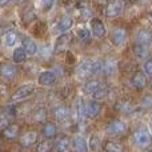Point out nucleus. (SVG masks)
Instances as JSON below:
<instances>
[{
	"mask_svg": "<svg viewBox=\"0 0 152 152\" xmlns=\"http://www.w3.org/2000/svg\"><path fill=\"white\" fill-rule=\"evenodd\" d=\"M39 139L37 131H27L20 136V145L24 148H29L35 144Z\"/></svg>",
	"mask_w": 152,
	"mask_h": 152,
	"instance_id": "nucleus-10",
	"label": "nucleus"
},
{
	"mask_svg": "<svg viewBox=\"0 0 152 152\" xmlns=\"http://www.w3.org/2000/svg\"><path fill=\"white\" fill-rule=\"evenodd\" d=\"M100 86H102V83H100L99 80H96V79H89V80H87L86 83L83 84V92L87 95H92Z\"/></svg>",
	"mask_w": 152,
	"mask_h": 152,
	"instance_id": "nucleus-25",
	"label": "nucleus"
},
{
	"mask_svg": "<svg viewBox=\"0 0 152 152\" xmlns=\"http://www.w3.org/2000/svg\"><path fill=\"white\" fill-rule=\"evenodd\" d=\"M152 43V32L147 28H140L136 34V44L148 45Z\"/></svg>",
	"mask_w": 152,
	"mask_h": 152,
	"instance_id": "nucleus-15",
	"label": "nucleus"
},
{
	"mask_svg": "<svg viewBox=\"0 0 152 152\" xmlns=\"http://www.w3.org/2000/svg\"><path fill=\"white\" fill-rule=\"evenodd\" d=\"M124 10L123 0H107L105 3V18L116 19L121 15Z\"/></svg>",
	"mask_w": 152,
	"mask_h": 152,
	"instance_id": "nucleus-1",
	"label": "nucleus"
},
{
	"mask_svg": "<svg viewBox=\"0 0 152 152\" xmlns=\"http://www.w3.org/2000/svg\"><path fill=\"white\" fill-rule=\"evenodd\" d=\"M116 110H118L119 112H121V113L128 115V113L135 112L136 105H135L132 102H129V100H121V102H119L118 104H116Z\"/></svg>",
	"mask_w": 152,
	"mask_h": 152,
	"instance_id": "nucleus-19",
	"label": "nucleus"
},
{
	"mask_svg": "<svg viewBox=\"0 0 152 152\" xmlns=\"http://www.w3.org/2000/svg\"><path fill=\"white\" fill-rule=\"evenodd\" d=\"M72 145H74L76 152H88V143L86 142L83 136H75L74 140H72Z\"/></svg>",
	"mask_w": 152,
	"mask_h": 152,
	"instance_id": "nucleus-24",
	"label": "nucleus"
},
{
	"mask_svg": "<svg viewBox=\"0 0 152 152\" xmlns=\"http://www.w3.org/2000/svg\"><path fill=\"white\" fill-rule=\"evenodd\" d=\"M143 71H144V75L145 76H152V59L147 60L143 66Z\"/></svg>",
	"mask_w": 152,
	"mask_h": 152,
	"instance_id": "nucleus-38",
	"label": "nucleus"
},
{
	"mask_svg": "<svg viewBox=\"0 0 152 152\" xmlns=\"http://www.w3.org/2000/svg\"><path fill=\"white\" fill-rule=\"evenodd\" d=\"M102 110H103V105L100 104V103L92 100V102L86 104V107H84V113H86L87 119H95L100 115Z\"/></svg>",
	"mask_w": 152,
	"mask_h": 152,
	"instance_id": "nucleus-9",
	"label": "nucleus"
},
{
	"mask_svg": "<svg viewBox=\"0 0 152 152\" xmlns=\"http://www.w3.org/2000/svg\"><path fill=\"white\" fill-rule=\"evenodd\" d=\"M103 150L105 152H123V145L116 140L110 139L103 143Z\"/></svg>",
	"mask_w": 152,
	"mask_h": 152,
	"instance_id": "nucleus-23",
	"label": "nucleus"
},
{
	"mask_svg": "<svg viewBox=\"0 0 152 152\" xmlns=\"http://www.w3.org/2000/svg\"><path fill=\"white\" fill-rule=\"evenodd\" d=\"M45 118H47V110L44 107H40L35 111V115H34L35 121H44Z\"/></svg>",
	"mask_w": 152,
	"mask_h": 152,
	"instance_id": "nucleus-35",
	"label": "nucleus"
},
{
	"mask_svg": "<svg viewBox=\"0 0 152 152\" xmlns=\"http://www.w3.org/2000/svg\"><path fill=\"white\" fill-rule=\"evenodd\" d=\"M21 44H23L21 48L27 52V55H36L37 45L32 39H29V37H24V39L21 40Z\"/></svg>",
	"mask_w": 152,
	"mask_h": 152,
	"instance_id": "nucleus-22",
	"label": "nucleus"
},
{
	"mask_svg": "<svg viewBox=\"0 0 152 152\" xmlns=\"http://www.w3.org/2000/svg\"><path fill=\"white\" fill-rule=\"evenodd\" d=\"M140 107L143 110H151L152 108V95L151 94H147L140 99Z\"/></svg>",
	"mask_w": 152,
	"mask_h": 152,
	"instance_id": "nucleus-34",
	"label": "nucleus"
},
{
	"mask_svg": "<svg viewBox=\"0 0 152 152\" xmlns=\"http://www.w3.org/2000/svg\"><path fill=\"white\" fill-rule=\"evenodd\" d=\"M108 95H110V89H108V87H105V86L102 84V86L92 94V97H94L95 102H103V100H105L108 97Z\"/></svg>",
	"mask_w": 152,
	"mask_h": 152,
	"instance_id": "nucleus-26",
	"label": "nucleus"
},
{
	"mask_svg": "<svg viewBox=\"0 0 152 152\" xmlns=\"http://www.w3.org/2000/svg\"><path fill=\"white\" fill-rule=\"evenodd\" d=\"M72 150V142L68 136H61L56 142V151L58 152H71Z\"/></svg>",
	"mask_w": 152,
	"mask_h": 152,
	"instance_id": "nucleus-20",
	"label": "nucleus"
},
{
	"mask_svg": "<svg viewBox=\"0 0 152 152\" xmlns=\"http://www.w3.org/2000/svg\"><path fill=\"white\" fill-rule=\"evenodd\" d=\"M1 134H3V136H4L5 139L13 140V139H16V137L20 135V126L16 124V123H11V124H8L5 128H3Z\"/></svg>",
	"mask_w": 152,
	"mask_h": 152,
	"instance_id": "nucleus-13",
	"label": "nucleus"
},
{
	"mask_svg": "<svg viewBox=\"0 0 152 152\" xmlns=\"http://www.w3.org/2000/svg\"><path fill=\"white\" fill-rule=\"evenodd\" d=\"M150 152H152V151H150Z\"/></svg>",
	"mask_w": 152,
	"mask_h": 152,
	"instance_id": "nucleus-45",
	"label": "nucleus"
},
{
	"mask_svg": "<svg viewBox=\"0 0 152 152\" xmlns=\"http://www.w3.org/2000/svg\"><path fill=\"white\" fill-rule=\"evenodd\" d=\"M127 40H128V32H127V29L118 27V28H115L111 32V43L113 45H116V47L124 45L127 43Z\"/></svg>",
	"mask_w": 152,
	"mask_h": 152,
	"instance_id": "nucleus-5",
	"label": "nucleus"
},
{
	"mask_svg": "<svg viewBox=\"0 0 152 152\" xmlns=\"http://www.w3.org/2000/svg\"><path fill=\"white\" fill-rule=\"evenodd\" d=\"M91 34L97 39H103L107 35V27L99 19H92L91 20Z\"/></svg>",
	"mask_w": 152,
	"mask_h": 152,
	"instance_id": "nucleus-8",
	"label": "nucleus"
},
{
	"mask_svg": "<svg viewBox=\"0 0 152 152\" xmlns=\"http://www.w3.org/2000/svg\"><path fill=\"white\" fill-rule=\"evenodd\" d=\"M53 1H55V0H43V8H44L45 11H50L53 5Z\"/></svg>",
	"mask_w": 152,
	"mask_h": 152,
	"instance_id": "nucleus-39",
	"label": "nucleus"
},
{
	"mask_svg": "<svg viewBox=\"0 0 152 152\" xmlns=\"http://www.w3.org/2000/svg\"><path fill=\"white\" fill-rule=\"evenodd\" d=\"M134 140L135 144L139 148H148L152 144V136L150 131H147L145 128H139L134 134Z\"/></svg>",
	"mask_w": 152,
	"mask_h": 152,
	"instance_id": "nucleus-3",
	"label": "nucleus"
},
{
	"mask_svg": "<svg viewBox=\"0 0 152 152\" xmlns=\"http://www.w3.org/2000/svg\"><path fill=\"white\" fill-rule=\"evenodd\" d=\"M18 40H19L18 34L13 31H10L4 35V43H5V45H8V47H13Z\"/></svg>",
	"mask_w": 152,
	"mask_h": 152,
	"instance_id": "nucleus-30",
	"label": "nucleus"
},
{
	"mask_svg": "<svg viewBox=\"0 0 152 152\" xmlns=\"http://www.w3.org/2000/svg\"><path fill=\"white\" fill-rule=\"evenodd\" d=\"M34 91H35L34 84H24V86L19 87V88L12 94L11 102L18 103V102H21V100H26L27 97H29L32 94H34Z\"/></svg>",
	"mask_w": 152,
	"mask_h": 152,
	"instance_id": "nucleus-4",
	"label": "nucleus"
},
{
	"mask_svg": "<svg viewBox=\"0 0 152 152\" xmlns=\"http://www.w3.org/2000/svg\"><path fill=\"white\" fill-rule=\"evenodd\" d=\"M11 1H12V0H0V7H5V5L10 4Z\"/></svg>",
	"mask_w": 152,
	"mask_h": 152,
	"instance_id": "nucleus-40",
	"label": "nucleus"
},
{
	"mask_svg": "<svg viewBox=\"0 0 152 152\" xmlns=\"http://www.w3.org/2000/svg\"><path fill=\"white\" fill-rule=\"evenodd\" d=\"M12 59L16 64H20V63H24L27 60V52L23 50V48H16L13 51V55H12Z\"/></svg>",
	"mask_w": 152,
	"mask_h": 152,
	"instance_id": "nucleus-28",
	"label": "nucleus"
},
{
	"mask_svg": "<svg viewBox=\"0 0 152 152\" xmlns=\"http://www.w3.org/2000/svg\"><path fill=\"white\" fill-rule=\"evenodd\" d=\"M18 3H23V1H26V0H16Z\"/></svg>",
	"mask_w": 152,
	"mask_h": 152,
	"instance_id": "nucleus-43",
	"label": "nucleus"
},
{
	"mask_svg": "<svg viewBox=\"0 0 152 152\" xmlns=\"http://www.w3.org/2000/svg\"><path fill=\"white\" fill-rule=\"evenodd\" d=\"M71 43V35L67 32V34H61L60 36L56 39L55 45H53V52L55 53H61L64 51L68 50V45Z\"/></svg>",
	"mask_w": 152,
	"mask_h": 152,
	"instance_id": "nucleus-7",
	"label": "nucleus"
},
{
	"mask_svg": "<svg viewBox=\"0 0 152 152\" xmlns=\"http://www.w3.org/2000/svg\"><path fill=\"white\" fill-rule=\"evenodd\" d=\"M18 67L12 63H3L0 64V76L3 79H7V80H12L18 76Z\"/></svg>",
	"mask_w": 152,
	"mask_h": 152,
	"instance_id": "nucleus-6",
	"label": "nucleus"
},
{
	"mask_svg": "<svg viewBox=\"0 0 152 152\" xmlns=\"http://www.w3.org/2000/svg\"><path fill=\"white\" fill-rule=\"evenodd\" d=\"M150 128L152 129V116H151V119H150Z\"/></svg>",
	"mask_w": 152,
	"mask_h": 152,
	"instance_id": "nucleus-42",
	"label": "nucleus"
},
{
	"mask_svg": "<svg viewBox=\"0 0 152 152\" xmlns=\"http://www.w3.org/2000/svg\"><path fill=\"white\" fill-rule=\"evenodd\" d=\"M37 81H39V84L43 87H51L56 83V75L53 74L52 71H44L39 75Z\"/></svg>",
	"mask_w": 152,
	"mask_h": 152,
	"instance_id": "nucleus-14",
	"label": "nucleus"
},
{
	"mask_svg": "<svg viewBox=\"0 0 152 152\" xmlns=\"http://www.w3.org/2000/svg\"><path fill=\"white\" fill-rule=\"evenodd\" d=\"M118 72V61L115 59H107L103 61V74L105 76H113Z\"/></svg>",
	"mask_w": 152,
	"mask_h": 152,
	"instance_id": "nucleus-18",
	"label": "nucleus"
},
{
	"mask_svg": "<svg viewBox=\"0 0 152 152\" xmlns=\"http://www.w3.org/2000/svg\"><path fill=\"white\" fill-rule=\"evenodd\" d=\"M53 116L56 118V120L59 121H66L71 118V110L67 105H58L53 110Z\"/></svg>",
	"mask_w": 152,
	"mask_h": 152,
	"instance_id": "nucleus-16",
	"label": "nucleus"
},
{
	"mask_svg": "<svg viewBox=\"0 0 152 152\" xmlns=\"http://www.w3.org/2000/svg\"><path fill=\"white\" fill-rule=\"evenodd\" d=\"M91 31L88 28H80L77 31V37L80 39V42L83 43H88L91 40Z\"/></svg>",
	"mask_w": 152,
	"mask_h": 152,
	"instance_id": "nucleus-33",
	"label": "nucleus"
},
{
	"mask_svg": "<svg viewBox=\"0 0 152 152\" xmlns=\"http://www.w3.org/2000/svg\"><path fill=\"white\" fill-rule=\"evenodd\" d=\"M102 147H103V144H102L100 137L97 136V135H92L91 139H89V143H88V148L92 152H97Z\"/></svg>",
	"mask_w": 152,
	"mask_h": 152,
	"instance_id": "nucleus-29",
	"label": "nucleus"
},
{
	"mask_svg": "<svg viewBox=\"0 0 152 152\" xmlns=\"http://www.w3.org/2000/svg\"><path fill=\"white\" fill-rule=\"evenodd\" d=\"M84 107H86V104H84L83 99H76V103H75V110H76V115H77V119L79 120H83L84 118H86V113H84Z\"/></svg>",
	"mask_w": 152,
	"mask_h": 152,
	"instance_id": "nucleus-31",
	"label": "nucleus"
},
{
	"mask_svg": "<svg viewBox=\"0 0 152 152\" xmlns=\"http://www.w3.org/2000/svg\"><path fill=\"white\" fill-rule=\"evenodd\" d=\"M72 24H74V20H72L71 16H68V15L63 16L58 24V31L61 32V34H67V32L71 29Z\"/></svg>",
	"mask_w": 152,
	"mask_h": 152,
	"instance_id": "nucleus-21",
	"label": "nucleus"
},
{
	"mask_svg": "<svg viewBox=\"0 0 152 152\" xmlns=\"http://www.w3.org/2000/svg\"><path fill=\"white\" fill-rule=\"evenodd\" d=\"M131 86L137 91L144 89L147 86V76L144 75V72H135L131 77Z\"/></svg>",
	"mask_w": 152,
	"mask_h": 152,
	"instance_id": "nucleus-11",
	"label": "nucleus"
},
{
	"mask_svg": "<svg viewBox=\"0 0 152 152\" xmlns=\"http://www.w3.org/2000/svg\"><path fill=\"white\" fill-rule=\"evenodd\" d=\"M53 148V144L51 140H43V142H40L39 144H37L36 147V152H51Z\"/></svg>",
	"mask_w": 152,
	"mask_h": 152,
	"instance_id": "nucleus-32",
	"label": "nucleus"
},
{
	"mask_svg": "<svg viewBox=\"0 0 152 152\" xmlns=\"http://www.w3.org/2000/svg\"><path fill=\"white\" fill-rule=\"evenodd\" d=\"M100 72H103V61L92 60V75H97Z\"/></svg>",
	"mask_w": 152,
	"mask_h": 152,
	"instance_id": "nucleus-36",
	"label": "nucleus"
},
{
	"mask_svg": "<svg viewBox=\"0 0 152 152\" xmlns=\"http://www.w3.org/2000/svg\"><path fill=\"white\" fill-rule=\"evenodd\" d=\"M76 75L80 79H87L92 75V60H86L80 63L76 68Z\"/></svg>",
	"mask_w": 152,
	"mask_h": 152,
	"instance_id": "nucleus-12",
	"label": "nucleus"
},
{
	"mask_svg": "<svg viewBox=\"0 0 152 152\" xmlns=\"http://www.w3.org/2000/svg\"><path fill=\"white\" fill-rule=\"evenodd\" d=\"M35 18H36V15H35L34 10H32V8H28V10H26V12H24V15H23V21L26 24H28L29 21H32Z\"/></svg>",
	"mask_w": 152,
	"mask_h": 152,
	"instance_id": "nucleus-37",
	"label": "nucleus"
},
{
	"mask_svg": "<svg viewBox=\"0 0 152 152\" xmlns=\"http://www.w3.org/2000/svg\"><path fill=\"white\" fill-rule=\"evenodd\" d=\"M128 131V126L126 121L120 120V119H115V120L110 121L107 126V134L111 136H123Z\"/></svg>",
	"mask_w": 152,
	"mask_h": 152,
	"instance_id": "nucleus-2",
	"label": "nucleus"
},
{
	"mask_svg": "<svg viewBox=\"0 0 152 152\" xmlns=\"http://www.w3.org/2000/svg\"><path fill=\"white\" fill-rule=\"evenodd\" d=\"M147 19H148V21H150V23L152 24V12H150V13H148V16H147Z\"/></svg>",
	"mask_w": 152,
	"mask_h": 152,
	"instance_id": "nucleus-41",
	"label": "nucleus"
},
{
	"mask_svg": "<svg viewBox=\"0 0 152 152\" xmlns=\"http://www.w3.org/2000/svg\"><path fill=\"white\" fill-rule=\"evenodd\" d=\"M151 89H152V83H151Z\"/></svg>",
	"mask_w": 152,
	"mask_h": 152,
	"instance_id": "nucleus-44",
	"label": "nucleus"
},
{
	"mask_svg": "<svg viewBox=\"0 0 152 152\" xmlns=\"http://www.w3.org/2000/svg\"><path fill=\"white\" fill-rule=\"evenodd\" d=\"M134 53L137 59H147L150 55V48L148 45H143V44H135L134 47Z\"/></svg>",
	"mask_w": 152,
	"mask_h": 152,
	"instance_id": "nucleus-27",
	"label": "nucleus"
},
{
	"mask_svg": "<svg viewBox=\"0 0 152 152\" xmlns=\"http://www.w3.org/2000/svg\"><path fill=\"white\" fill-rule=\"evenodd\" d=\"M42 134L47 140H52L53 137H56L58 128H56V126L53 123H51V121H44V123H43V128H42Z\"/></svg>",
	"mask_w": 152,
	"mask_h": 152,
	"instance_id": "nucleus-17",
	"label": "nucleus"
}]
</instances>
